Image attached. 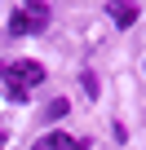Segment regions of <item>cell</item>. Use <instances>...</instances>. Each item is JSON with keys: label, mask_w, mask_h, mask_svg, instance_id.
Instances as JSON below:
<instances>
[{"label": "cell", "mask_w": 146, "mask_h": 150, "mask_svg": "<svg viewBox=\"0 0 146 150\" xmlns=\"http://www.w3.org/2000/svg\"><path fill=\"white\" fill-rule=\"evenodd\" d=\"M5 84H9V97L22 102L36 84H44V66L40 62H9L5 66Z\"/></svg>", "instance_id": "6da1fadb"}, {"label": "cell", "mask_w": 146, "mask_h": 150, "mask_svg": "<svg viewBox=\"0 0 146 150\" xmlns=\"http://www.w3.org/2000/svg\"><path fill=\"white\" fill-rule=\"evenodd\" d=\"M106 18L115 27H133L137 22V5H133V0H106Z\"/></svg>", "instance_id": "7a4b0ae2"}, {"label": "cell", "mask_w": 146, "mask_h": 150, "mask_svg": "<svg viewBox=\"0 0 146 150\" xmlns=\"http://www.w3.org/2000/svg\"><path fill=\"white\" fill-rule=\"evenodd\" d=\"M44 146H49V150H84L89 141H84V137H66V132H49Z\"/></svg>", "instance_id": "3957f363"}, {"label": "cell", "mask_w": 146, "mask_h": 150, "mask_svg": "<svg viewBox=\"0 0 146 150\" xmlns=\"http://www.w3.org/2000/svg\"><path fill=\"white\" fill-rule=\"evenodd\" d=\"M27 18H31V27L36 31H44L49 27V5H44V0H27V9H22Z\"/></svg>", "instance_id": "277c9868"}, {"label": "cell", "mask_w": 146, "mask_h": 150, "mask_svg": "<svg viewBox=\"0 0 146 150\" xmlns=\"http://www.w3.org/2000/svg\"><path fill=\"white\" fill-rule=\"evenodd\" d=\"M9 31H14V35H36V27H31V18H27L22 9L9 13Z\"/></svg>", "instance_id": "5b68a950"}, {"label": "cell", "mask_w": 146, "mask_h": 150, "mask_svg": "<svg viewBox=\"0 0 146 150\" xmlns=\"http://www.w3.org/2000/svg\"><path fill=\"white\" fill-rule=\"evenodd\" d=\"M80 84H84V88H89V93L98 97V75H93V71H84V75H80Z\"/></svg>", "instance_id": "8992f818"}, {"label": "cell", "mask_w": 146, "mask_h": 150, "mask_svg": "<svg viewBox=\"0 0 146 150\" xmlns=\"http://www.w3.org/2000/svg\"><path fill=\"white\" fill-rule=\"evenodd\" d=\"M62 115H66V102H62V97H58V102H53V106H49V119H62Z\"/></svg>", "instance_id": "52a82bcc"}, {"label": "cell", "mask_w": 146, "mask_h": 150, "mask_svg": "<svg viewBox=\"0 0 146 150\" xmlns=\"http://www.w3.org/2000/svg\"><path fill=\"white\" fill-rule=\"evenodd\" d=\"M36 150H49V146H44V141H40V146H36Z\"/></svg>", "instance_id": "ba28073f"}]
</instances>
